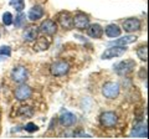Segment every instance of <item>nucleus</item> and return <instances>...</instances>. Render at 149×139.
I'll return each mask as SVG.
<instances>
[{"instance_id":"7","label":"nucleus","mask_w":149,"mask_h":139,"mask_svg":"<svg viewBox=\"0 0 149 139\" xmlns=\"http://www.w3.org/2000/svg\"><path fill=\"white\" fill-rule=\"evenodd\" d=\"M88 25H90V19L85 14L80 13L74 15V17H72V26H74L78 30H85L88 27Z\"/></svg>"},{"instance_id":"8","label":"nucleus","mask_w":149,"mask_h":139,"mask_svg":"<svg viewBox=\"0 0 149 139\" xmlns=\"http://www.w3.org/2000/svg\"><path fill=\"white\" fill-rule=\"evenodd\" d=\"M31 95H32L31 88L29 86H26V85H22V83L15 90V98L17 101H26V99H29L31 97Z\"/></svg>"},{"instance_id":"12","label":"nucleus","mask_w":149,"mask_h":139,"mask_svg":"<svg viewBox=\"0 0 149 139\" xmlns=\"http://www.w3.org/2000/svg\"><path fill=\"white\" fill-rule=\"evenodd\" d=\"M57 19H58V22H60V25H61L63 29H71L72 27V16H71V14L67 13V11H62V13H60L58 14V16H57Z\"/></svg>"},{"instance_id":"3","label":"nucleus","mask_w":149,"mask_h":139,"mask_svg":"<svg viewBox=\"0 0 149 139\" xmlns=\"http://www.w3.org/2000/svg\"><path fill=\"white\" fill-rule=\"evenodd\" d=\"M136 67V62L134 60H124V61H120L114 66V71L117 75L119 76H125L130 73Z\"/></svg>"},{"instance_id":"22","label":"nucleus","mask_w":149,"mask_h":139,"mask_svg":"<svg viewBox=\"0 0 149 139\" xmlns=\"http://www.w3.org/2000/svg\"><path fill=\"white\" fill-rule=\"evenodd\" d=\"M10 4L15 8V10H17L19 13L25 9V3L24 0H10Z\"/></svg>"},{"instance_id":"4","label":"nucleus","mask_w":149,"mask_h":139,"mask_svg":"<svg viewBox=\"0 0 149 139\" xmlns=\"http://www.w3.org/2000/svg\"><path fill=\"white\" fill-rule=\"evenodd\" d=\"M68 71H70V65L66 61H57L51 65L50 67V72L56 77L67 75Z\"/></svg>"},{"instance_id":"19","label":"nucleus","mask_w":149,"mask_h":139,"mask_svg":"<svg viewBox=\"0 0 149 139\" xmlns=\"http://www.w3.org/2000/svg\"><path fill=\"white\" fill-rule=\"evenodd\" d=\"M104 31H106V35L108 36V38H118V36H120L122 29H120L118 25L111 24V25H108V26L106 27Z\"/></svg>"},{"instance_id":"16","label":"nucleus","mask_w":149,"mask_h":139,"mask_svg":"<svg viewBox=\"0 0 149 139\" xmlns=\"http://www.w3.org/2000/svg\"><path fill=\"white\" fill-rule=\"evenodd\" d=\"M137 36L136 35H125L123 38H120L118 40L113 41V42H111L112 45H117V46H125V45H129V44H133L137 41Z\"/></svg>"},{"instance_id":"9","label":"nucleus","mask_w":149,"mask_h":139,"mask_svg":"<svg viewBox=\"0 0 149 139\" xmlns=\"http://www.w3.org/2000/svg\"><path fill=\"white\" fill-rule=\"evenodd\" d=\"M123 29L127 32H134L141 30V21L136 17H129V19L123 21Z\"/></svg>"},{"instance_id":"6","label":"nucleus","mask_w":149,"mask_h":139,"mask_svg":"<svg viewBox=\"0 0 149 139\" xmlns=\"http://www.w3.org/2000/svg\"><path fill=\"white\" fill-rule=\"evenodd\" d=\"M127 51V49L124 47V46H117L114 45L113 47H109L107 49L103 54H102V58L103 60H109V58H114V57H119L124 55V52Z\"/></svg>"},{"instance_id":"10","label":"nucleus","mask_w":149,"mask_h":139,"mask_svg":"<svg viewBox=\"0 0 149 139\" xmlns=\"http://www.w3.org/2000/svg\"><path fill=\"white\" fill-rule=\"evenodd\" d=\"M40 30L46 35H54V34H56V31H57V24H56L54 20L47 19L40 25Z\"/></svg>"},{"instance_id":"18","label":"nucleus","mask_w":149,"mask_h":139,"mask_svg":"<svg viewBox=\"0 0 149 139\" xmlns=\"http://www.w3.org/2000/svg\"><path fill=\"white\" fill-rule=\"evenodd\" d=\"M44 16V9L40 5H35L34 8L29 11V19L31 21H36Z\"/></svg>"},{"instance_id":"20","label":"nucleus","mask_w":149,"mask_h":139,"mask_svg":"<svg viewBox=\"0 0 149 139\" xmlns=\"http://www.w3.org/2000/svg\"><path fill=\"white\" fill-rule=\"evenodd\" d=\"M16 114L21 118H30V117H32V114H34V111H32V108L29 107V106H21V107L17 109Z\"/></svg>"},{"instance_id":"13","label":"nucleus","mask_w":149,"mask_h":139,"mask_svg":"<svg viewBox=\"0 0 149 139\" xmlns=\"http://www.w3.org/2000/svg\"><path fill=\"white\" fill-rule=\"evenodd\" d=\"M132 137H138V138H147L148 132H147V123H138L132 131Z\"/></svg>"},{"instance_id":"17","label":"nucleus","mask_w":149,"mask_h":139,"mask_svg":"<svg viewBox=\"0 0 149 139\" xmlns=\"http://www.w3.org/2000/svg\"><path fill=\"white\" fill-rule=\"evenodd\" d=\"M50 40L47 38H37L36 39V42L34 45V50L36 51H45V50H47L50 47Z\"/></svg>"},{"instance_id":"14","label":"nucleus","mask_w":149,"mask_h":139,"mask_svg":"<svg viewBox=\"0 0 149 139\" xmlns=\"http://www.w3.org/2000/svg\"><path fill=\"white\" fill-rule=\"evenodd\" d=\"M37 34H39V30L36 26H27L22 32V38L25 41H35L37 39Z\"/></svg>"},{"instance_id":"27","label":"nucleus","mask_w":149,"mask_h":139,"mask_svg":"<svg viewBox=\"0 0 149 139\" xmlns=\"http://www.w3.org/2000/svg\"><path fill=\"white\" fill-rule=\"evenodd\" d=\"M73 137H76V138H91L90 134H86L85 132H82V131L74 132V133H73Z\"/></svg>"},{"instance_id":"24","label":"nucleus","mask_w":149,"mask_h":139,"mask_svg":"<svg viewBox=\"0 0 149 139\" xmlns=\"http://www.w3.org/2000/svg\"><path fill=\"white\" fill-rule=\"evenodd\" d=\"M11 55V49L9 46H3L0 47V58L1 57H10Z\"/></svg>"},{"instance_id":"21","label":"nucleus","mask_w":149,"mask_h":139,"mask_svg":"<svg viewBox=\"0 0 149 139\" xmlns=\"http://www.w3.org/2000/svg\"><path fill=\"white\" fill-rule=\"evenodd\" d=\"M137 56L141 58L142 61H144V62L147 61L148 60V47H147V45L141 46V47L137 49Z\"/></svg>"},{"instance_id":"5","label":"nucleus","mask_w":149,"mask_h":139,"mask_svg":"<svg viewBox=\"0 0 149 139\" xmlns=\"http://www.w3.org/2000/svg\"><path fill=\"white\" fill-rule=\"evenodd\" d=\"M27 76H29V73L24 66L14 67L11 71V80L16 83H24L27 80Z\"/></svg>"},{"instance_id":"1","label":"nucleus","mask_w":149,"mask_h":139,"mask_svg":"<svg viewBox=\"0 0 149 139\" xmlns=\"http://www.w3.org/2000/svg\"><path fill=\"white\" fill-rule=\"evenodd\" d=\"M117 122H118V117L117 114L112 111H107V112H103L100 117V123L102 127L104 128H114L117 126Z\"/></svg>"},{"instance_id":"11","label":"nucleus","mask_w":149,"mask_h":139,"mask_svg":"<svg viewBox=\"0 0 149 139\" xmlns=\"http://www.w3.org/2000/svg\"><path fill=\"white\" fill-rule=\"evenodd\" d=\"M60 124L62 127H72L74 123H76V115L71 112H65L60 115Z\"/></svg>"},{"instance_id":"2","label":"nucleus","mask_w":149,"mask_h":139,"mask_svg":"<svg viewBox=\"0 0 149 139\" xmlns=\"http://www.w3.org/2000/svg\"><path fill=\"white\" fill-rule=\"evenodd\" d=\"M119 85L117 82H106L103 87H102V93L106 98L108 99H114L117 98L119 95Z\"/></svg>"},{"instance_id":"15","label":"nucleus","mask_w":149,"mask_h":139,"mask_svg":"<svg viewBox=\"0 0 149 139\" xmlns=\"http://www.w3.org/2000/svg\"><path fill=\"white\" fill-rule=\"evenodd\" d=\"M87 32H88V36H91L92 39H100L103 35V29L98 24H92V25H88Z\"/></svg>"},{"instance_id":"25","label":"nucleus","mask_w":149,"mask_h":139,"mask_svg":"<svg viewBox=\"0 0 149 139\" xmlns=\"http://www.w3.org/2000/svg\"><path fill=\"white\" fill-rule=\"evenodd\" d=\"M3 22H4V25H6V26H9V25H11L13 24V15H11V13H5L3 15Z\"/></svg>"},{"instance_id":"26","label":"nucleus","mask_w":149,"mask_h":139,"mask_svg":"<svg viewBox=\"0 0 149 139\" xmlns=\"http://www.w3.org/2000/svg\"><path fill=\"white\" fill-rule=\"evenodd\" d=\"M37 129H39V127H37L35 123H31V122H30V123H27L26 126H25V131H26V132H29V133H34V132L37 131Z\"/></svg>"},{"instance_id":"23","label":"nucleus","mask_w":149,"mask_h":139,"mask_svg":"<svg viewBox=\"0 0 149 139\" xmlns=\"http://www.w3.org/2000/svg\"><path fill=\"white\" fill-rule=\"evenodd\" d=\"M25 22V14H22L21 11L19 13V15L15 17V21H14V24H15V27H21L24 25Z\"/></svg>"}]
</instances>
